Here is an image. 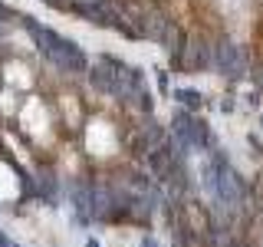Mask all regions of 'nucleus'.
<instances>
[{"instance_id":"obj_2","label":"nucleus","mask_w":263,"mask_h":247,"mask_svg":"<svg viewBox=\"0 0 263 247\" xmlns=\"http://www.w3.org/2000/svg\"><path fill=\"white\" fill-rule=\"evenodd\" d=\"M214 69L230 76V79H243L250 73V53H247V46L234 43V40H217L214 43Z\"/></svg>"},{"instance_id":"obj_1","label":"nucleus","mask_w":263,"mask_h":247,"mask_svg":"<svg viewBox=\"0 0 263 247\" xmlns=\"http://www.w3.org/2000/svg\"><path fill=\"white\" fill-rule=\"evenodd\" d=\"M27 27H30L33 43L40 46V53H43L56 69H63V73H89V60H86V53H82L79 43H72L69 37H63V33H56V30L36 27V23H27Z\"/></svg>"},{"instance_id":"obj_4","label":"nucleus","mask_w":263,"mask_h":247,"mask_svg":"<svg viewBox=\"0 0 263 247\" xmlns=\"http://www.w3.org/2000/svg\"><path fill=\"white\" fill-rule=\"evenodd\" d=\"M184 66L187 69H208V66H214V43H208L204 37H187Z\"/></svg>"},{"instance_id":"obj_6","label":"nucleus","mask_w":263,"mask_h":247,"mask_svg":"<svg viewBox=\"0 0 263 247\" xmlns=\"http://www.w3.org/2000/svg\"><path fill=\"white\" fill-rule=\"evenodd\" d=\"M253 82H257V89L263 93V63L257 66V69H253Z\"/></svg>"},{"instance_id":"obj_3","label":"nucleus","mask_w":263,"mask_h":247,"mask_svg":"<svg viewBox=\"0 0 263 247\" xmlns=\"http://www.w3.org/2000/svg\"><path fill=\"white\" fill-rule=\"evenodd\" d=\"M175 126H178V135L184 138V145H194V148H204V145H211L208 126H204V122H197V119H191L187 112H178Z\"/></svg>"},{"instance_id":"obj_7","label":"nucleus","mask_w":263,"mask_h":247,"mask_svg":"<svg viewBox=\"0 0 263 247\" xmlns=\"http://www.w3.org/2000/svg\"><path fill=\"white\" fill-rule=\"evenodd\" d=\"M260 122H263V119H260Z\"/></svg>"},{"instance_id":"obj_5","label":"nucleus","mask_w":263,"mask_h":247,"mask_svg":"<svg viewBox=\"0 0 263 247\" xmlns=\"http://www.w3.org/2000/svg\"><path fill=\"white\" fill-rule=\"evenodd\" d=\"M175 99L181 105H187V109H197V105H201V93H197V89H175Z\"/></svg>"}]
</instances>
